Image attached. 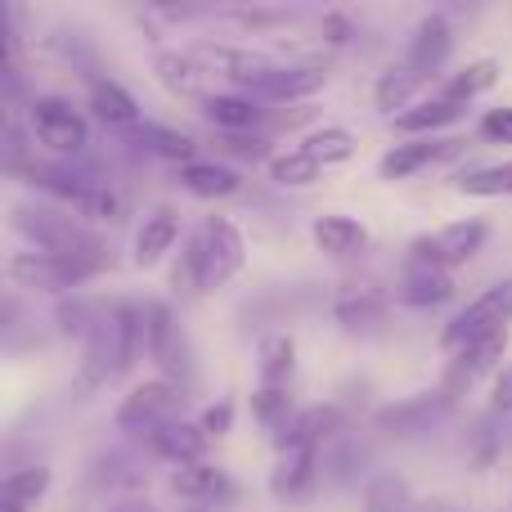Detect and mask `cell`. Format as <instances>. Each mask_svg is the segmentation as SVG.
Returning <instances> with one entry per match:
<instances>
[{
  "mask_svg": "<svg viewBox=\"0 0 512 512\" xmlns=\"http://www.w3.org/2000/svg\"><path fill=\"white\" fill-rule=\"evenodd\" d=\"M243 265H248V239H243V230L230 216H207L203 230L185 243V256H180L171 283L203 297V292L234 283L243 274Z\"/></svg>",
  "mask_w": 512,
  "mask_h": 512,
  "instance_id": "obj_1",
  "label": "cell"
},
{
  "mask_svg": "<svg viewBox=\"0 0 512 512\" xmlns=\"http://www.w3.org/2000/svg\"><path fill=\"white\" fill-rule=\"evenodd\" d=\"M14 230L23 234L27 252H50V256H108L104 239L95 225L72 216L68 207H27L18 203L9 212Z\"/></svg>",
  "mask_w": 512,
  "mask_h": 512,
  "instance_id": "obj_2",
  "label": "cell"
},
{
  "mask_svg": "<svg viewBox=\"0 0 512 512\" xmlns=\"http://www.w3.org/2000/svg\"><path fill=\"white\" fill-rule=\"evenodd\" d=\"M113 265V256H50V252H14L5 274L14 288L45 292V297H72L81 283L99 279Z\"/></svg>",
  "mask_w": 512,
  "mask_h": 512,
  "instance_id": "obj_3",
  "label": "cell"
},
{
  "mask_svg": "<svg viewBox=\"0 0 512 512\" xmlns=\"http://www.w3.org/2000/svg\"><path fill=\"white\" fill-rule=\"evenodd\" d=\"M27 131L54 158H81L90 149V117L72 108L63 95H32L27 99Z\"/></svg>",
  "mask_w": 512,
  "mask_h": 512,
  "instance_id": "obj_4",
  "label": "cell"
},
{
  "mask_svg": "<svg viewBox=\"0 0 512 512\" xmlns=\"http://www.w3.org/2000/svg\"><path fill=\"white\" fill-rule=\"evenodd\" d=\"M180 405H185V391H180L176 378L135 382V387L122 396V405H117L113 427L126 432V436H144V441H149L153 432H162L167 423H176Z\"/></svg>",
  "mask_w": 512,
  "mask_h": 512,
  "instance_id": "obj_5",
  "label": "cell"
},
{
  "mask_svg": "<svg viewBox=\"0 0 512 512\" xmlns=\"http://www.w3.org/2000/svg\"><path fill=\"white\" fill-rule=\"evenodd\" d=\"M508 324H512V274L495 279L490 288H481L477 297L441 328V351L459 355L463 346L481 342V337L499 333V328H508Z\"/></svg>",
  "mask_w": 512,
  "mask_h": 512,
  "instance_id": "obj_6",
  "label": "cell"
},
{
  "mask_svg": "<svg viewBox=\"0 0 512 512\" xmlns=\"http://www.w3.org/2000/svg\"><path fill=\"white\" fill-rule=\"evenodd\" d=\"M490 243V225L481 216H468V221H450L432 234H418L409 243V265H432V270H459L472 256Z\"/></svg>",
  "mask_w": 512,
  "mask_h": 512,
  "instance_id": "obj_7",
  "label": "cell"
},
{
  "mask_svg": "<svg viewBox=\"0 0 512 512\" xmlns=\"http://www.w3.org/2000/svg\"><path fill=\"white\" fill-rule=\"evenodd\" d=\"M454 400H459V396H450L445 387L418 391V396H409V400L382 405L378 414H373V427H378V432H387V436H396V441H418V436H432L436 427L454 414Z\"/></svg>",
  "mask_w": 512,
  "mask_h": 512,
  "instance_id": "obj_8",
  "label": "cell"
},
{
  "mask_svg": "<svg viewBox=\"0 0 512 512\" xmlns=\"http://www.w3.org/2000/svg\"><path fill=\"white\" fill-rule=\"evenodd\" d=\"M463 149H468V140H459V135L400 140V144H391V149L378 158V180H391V185H400V180H414V176H423V171L441 167V162L459 158Z\"/></svg>",
  "mask_w": 512,
  "mask_h": 512,
  "instance_id": "obj_9",
  "label": "cell"
},
{
  "mask_svg": "<svg viewBox=\"0 0 512 512\" xmlns=\"http://www.w3.org/2000/svg\"><path fill=\"white\" fill-rule=\"evenodd\" d=\"M324 86H328L324 63H274L243 95H252L256 104H306V99H315Z\"/></svg>",
  "mask_w": 512,
  "mask_h": 512,
  "instance_id": "obj_10",
  "label": "cell"
},
{
  "mask_svg": "<svg viewBox=\"0 0 512 512\" xmlns=\"http://www.w3.org/2000/svg\"><path fill=\"white\" fill-rule=\"evenodd\" d=\"M454 54V27L445 14H423L414 27V36H409L405 45V68L418 72L423 81H436L441 77V68L450 63Z\"/></svg>",
  "mask_w": 512,
  "mask_h": 512,
  "instance_id": "obj_11",
  "label": "cell"
},
{
  "mask_svg": "<svg viewBox=\"0 0 512 512\" xmlns=\"http://www.w3.org/2000/svg\"><path fill=\"white\" fill-rule=\"evenodd\" d=\"M319 481V450L315 445H283L274 450V468H270V495L279 504H301Z\"/></svg>",
  "mask_w": 512,
  "mask_h": 512,
  "instance_id": "obj_12",
  "label": "cell"
},
{
  "mask_svg": "<svg viewBox=\"0 0 512 512\" xmlns=\"http://www.w3.org/2000/svg\"><path fill=\"white\" fill-rule=\"evenodd\" d=\"M508 328H499V333L481 337V342L463 346L459 355H450V369H445V382L441 387L450 391V396H459V391H468L477 378H486V373H499L504 369V355H508Z\"/></svg>",
  "mask_w": 512,
  "mask_h": 512,
  "instance_id": "obj_13",
  "label": "cell"
},
{
  "mask_svg": "<svg viewBox=\"0 0 512 512\" xmlns=\"http://www.w3.org/2000/svg\"><path fill=\"white\" fill-rule=\"evenodd\" d=\"M189 54H194L198 63H203L212 77H225L234 81L239 90H248L252 81H261L265 72L274 68L279 59H270V54H256V50H239V45H212V41H198L189 45Z\"/></svg>",
  "mask_w": 512,
  "mask_h": 512,
  "instance_id": "obj_14",
  "label": "cell"
},
{
  "mask_svg": "<svg viewBox=\"0 0 512 512\" xmlns=\"http://www.w3.org/2000/svg\"><path fill=\"white\" fill-rule=\"evenodd\" d=\"M171 495L207 512V504H234L239 486H234V477L225 468H216V463H189V468L171 472Z\"/></svg>",
  "mask_w": 512,
  "mask_h": 512,
  "instance_id": "obj_15",
  "label": "cell"
},
{
  "mask_svg": "<svg viewBox=\"0 0 512 512\" xmlns=\"http://www.w3.org/2000/svg\"><path fill=\"white\" fill-rule=\"evenodd\" d=\"M153 77H158V86L176 99H194V104H203V99L212 95V90H207L212 72H207L189 50H158L153 54Z\"/></svg>",
  "mask_w": 512,
  "mask_h": 512,
  "instance_id": "obj_16",
  "label": "cell"
},
{
  "mask_svg": "<svg viewBox=\"0 0 512 512\" xmlns=\"http://www.w3.org/2000/svg\"><path fill=\"white\" fill-rule=\"evenodd\" d=\"M176 243H180V212L176 207H153L140 221V230H135L131 261L140 265V270H153V265L167 261Z\"/></svg>",
  "mask_w": 512,
  "mask_h": 512,
  "instance_id": "obj_17",
  "label": "cell"
},
{
  "mask_svg": "<svg viewBox=\"0 0 512 512\" xmlns=\"http://www.w3.org/2000/svg\"><path fill=\"white\" fill-rule=\"evenodd\" d=\"M90 117H95V122H104L108 131L126 135V131H135V126L144 122V108H140V99L122 86V81L95 77V81H90Z\"/></svg>",
  "mask_w": 512,
  "mask_h": 512,
  "instance_id": "obj_18",
  "label": "cell"
},
{
  "mask_svg": "<svg viewBox=\"0 0 512 512\" xmlns=\"http://www.w3.org/2000/svg\"><path fill=\"white\" fill-rule=\"evenodd\" d=\"M176 185L185 194L203 198V203H221V198H234L243 189V176L230 167V162H216V158H198L189 167H176Z\"/></svg>",
  "mask_w": 512,
  "mask_h": 512,
  "instance_id": "obj_19",
  "label": "cell"
},
{
  "mask_svg": "<svg viewBox=\"0 0 512 512\" xmlns=\"http://www.w3.org/2000/svg\"><path fill=\"white\" fill-rule=\"evenodd\" d=\"M463 117H468V108L445 104L441 95H427V99H418L409 113L391 117V131L405 135V140H432V135H441V131H450V126H459Z\"/></svg>",
  "mask_w": 512,
  "mask_h": 512,
  "instance_id": "obj_20",
  "label": "cell"
},
{
  "mask_svg": "<svg viewBox=\"0 0 512 512\" xmlns=\"http://www.w3.org/2000/svg\"><path fill=\"white\" fill-rule=\"evenodd\" d=\"M122 140L135 144V149H144V153H153V158H162V162H176V167L198 162V140L189 131L167 126V122H140L135 131H126Z\"/></svg>",
  "mask_w": 512,
  "mask_h": 512,
  "instance_id": "obj_21",
  "label": "cell"
},
{
  "mask_svg": "<svg viewBox=\"0 0 512 512\" xmlns=\"http://www.w3.org/2000/svg\"><path fill=\"white\" fill-rule=\"evenodd\" d=\"M310 243L333 261H351V256L369 252V230H364L355 216H315L310 221Z\"/></svg>",
  "mask_w": 512,
  "mask_h": 512,
  "instance_id": "obj_22",
  "label": "cell"
},
{
  "mask_svg": "<svg viewBox=\"0 0 512 512\" xmlns=\"http://www.w3.org/2000/svg\"><path fill=\"white\" fill-rule=\"evenodd\" d=\"M140 328H144V355H149L158 369H171V364H176V346H180L176 310H171L167 301L149 297L140 306Z\"/></svg>",
  "mask_w": 512,
  "mask_h": 512,
  "instance_id": "obj_23",
  "label": "cell"
},
{
  "mask_svg": "<svg viewBox=\"0 0 512 512\" xmlns=\"http://www.w3.org/2000/svg\"><path fill=\"white\" fill-rule=\"evenodd\" d=\"M198 113H203L221 135H248V131H256V126L265 122V108L256 104L252 95H243V90L207 95L203 104H198Z\"/></svg>",
  "mask_w": 512,
  "mask_h": 512,
  "instance_id": "obj_24",
  "label": "cell"
},
{
  "mask_svg": "<svg viewBox=\"0 0 512 512\" xmlns=\"http://www.w3.org/2000/svg\"><path fill=\"white\" fill-rule=\"evenodd\" d=\"M454 274L445 270H432V265H409L396 283V301L409 310H436L445 301H454Z\"/></svg>",
  "mask_w": 512,
  "mask_h": 512,
  "instance_id": "obj_25",
  "label": "cell"
},
{
  "mask_svg": "<svg viewBox=\"0 0 512 512\" xmlns=\"http://www.w3.org/2000/svg\"><path fill=\"white\" fill-rule=\"evenodd\" d=\"M207 445H212V436H207L198 423H189V418H176V423H167L162 432L149 436V450L158 454V459L176 463V468L207 463Z\"/></svg>",
  "mask_w": 512,
  "mask_h": 512,
  "instance_id": "obj_26",
  "label": "cell"
},
{
  "mask_svg": "<svg viewBox=\"0 0 512 512\" xmlns=\"http://www.w3.org/2000/svg\"><path fill=\"white\" fill-rule=\"evenodd\" d=\"M346 432V414L337 405H310L301 409L297 418H292V427L283 436H274V450H283V445H315V450H324L328 441H337V436Z\"/></svg>",
  "mask_w": 512,
  "mask_h": 512,
  "instance_id": "obj_27",
  "label": "cell"
},
{
  "mask_svg": "<svg viewBox=\"0 0 512 512\" xmlns=\"http://www.w3.org/2000/svg\"><path fill=\"white\" fill-rule=\"evenodd\" d=\"M54 486V472L45 463H27V468H14L5 472L0 481V512H36L45 504Z\"/></svg>",
  "mask_w": 512,
  "mask_h": 512,
  "instance_id": "obj_28",
  "label": "cell"
},
{
  "mask_svg": "<svg viewBox=\"0 0 512 512\" xmlns=\"http://www.w3.org/2000/svg\"><path fill=\"white\" fill-rule=\"evenodd\" d=\"M495 86H499V63L495 59H468L459 72H450V77H445L432 95H441L445 104L468 108V104H477L481 95H490Z\"/></svg>",
  "mask_w": 512,
  "mask_h": 512,
  "instance_id": "obj_29",
  "label": "cell"
},
{
  "mask_svg": "<svg viewBox=\"0 0 512 512\" xmlns=\"http://www.w3.org/2000/svg\"><path fill=\"white\" fill-rule=\"evenodd\" d=\"M423 90H432V81H423L418 72H409L405 63H400V68H387L378 81H373V104H378L387 117H400V113H409L418 99H427Z\"/></svg>",
  "mask_w": 512,
  "mask_h": 512,
  "instance_id": "obj_30",
  "label": "cell"
},
{
  "mask_svg": "<svg viewBox=\"0 0 512 512\" xmlns=\"http://www.w3.org/2000/svg\"><path fill=\"white\" fill-rule=\"evenodd\" d=\"M292 373H297V337H261V346H256V387H292Z\"/></svg>",
  "mask_w": 512,
  "mask_h": 512,
  "instance_id": "obj_31",
  "label": "cell"
},
{
  "mask_svg": "<svg viewBox=\"0 0 512 512\" xmlns=\"http://www.w3.org/2000/svg\"><path fill=\"white\" fill-rule=\"evenodd\" d=\"M297 149H301V153H310V158H315L324 171H333V167H342V162H351V158H355L360 140H355V135L346 131V126H315L310 135H301Z\"/></svg>",
  "mask_w": 512,
  "mask_h": 512,
  "instance_id": "obj_32",
  "label": "cell"
},
{
  "mask_svg": "<svg viewBox=\"0 0 512 512\" xmlns=\"http://www.w3.org/2000/svg\"><path fill=\"white\" fill-rule=\"evenodd\" d=\"M333 315L342 319V328L360 333V328L382 324V315H387V297H382L378 288H342L337 301H333Z\"/></svg>",
  "mask_w": 512,
  "mask_h": 512,
  "instance_id": "obj_33",
  "label": "cell"
},
{
  "mask_svg": "<svg viewBox=\"0 0 512 512\" xmlns=\"http://www.w3.org/2000/svg\"><path fill=\"white\" fill-rule=\"evenodd\" d=\"M99 315H104V306H95V301L86 297H59L54 301V328H59V337H68V342H90V333H95Z\"/></svg>",
  "mask_w": 512,
  "mask_h": 512,
  "instance_id": "obj_34",
  "label": "cell"
},
{
  "mask_svg": "<svg viewBox=\"0 0 512 512\" xmlns=\"http://www.w3.org/2000/svg\"><path fill=\"white\" fill-rule=\"evenodd\" d=\"M297 414L301 409L292 405V387H256L252 391V418L265 427V432L283 436Z\"/></svg>",
  "mask_w": 512,
  "mask_h": 512,
  "instance_id": "obj_35",
  "label": "cell"
},
{
  "mask_svg": "<svg viewBox=\"0 0 512 512\" xmlns=\"http://www.w3.org/2000/svg\"><path fill=\"white\" fill-rule=\"evenodd\" d=\"M265 176H270L279 189H310V185L324 180V167H319L310 153L288 149V153H274L270 167H265Z\"/></svg>",
  "mask_w": 512,
  "mask_h": 512,
  "instance_id": "obj_36",
  "label": "cell"
},
{
  "mask_svg": "<svg viewBox=\"0 0 512 512\" xmlns=\"http://www.w3.org/2000/svg\"><path fill=\"white\" fill-rule=\"evenodd\" d=\"M463 198H512V158L495 162V167H472L454 180Z\"/></svg>",
  "mask_w": 512,
  "mask_h": 512,
  "instance_id": "obj_37",
  "label": "cell"
},
{
  "mask_svg": "<svg viewBox=\"0 0 512 512\" xmlns=\"http://www.w3.org/2000/svg\"><path fill=\"white\" fill-rule=\"evenodd\" d=\"M364 512H414V495H409V486L400 477L382 472L364 490Z\"/></svg>",
  "mask_w": 512,
  "mask_h": 512,
  "instance_id": "obj_38",
  "label": "cell"
},
{
  "mask_svg": "<svg viewBox=\"0 0 512 512\" xmlns=\"http://www.w3.org/2000/svg\"><path fill=\"white\" fill-rule=\"evenodd\" d=\"M490 418H495V414H490ZM490 418L468 432V468H477V472L495 468V459H499V432L490 427Z\"/></svg>",
  "mask_w": 512,
  "mask_h": 512,
  "instance_id": "obj_39",
  "label": "cell"
},
{
  "mask_svg": "<svg viewBox=\"0 0 512 512\" xmlns=\"http://www.w3.org/2000/svg\"><path fill=\"white\" fill-rule=\"evenodd\" d=\"M221 18L248 27V32H274V27H292V23H297V14H288V9H225Z\"/></svg>",
  "mask_w": 512,
  "mask_h": 512,
  "instance_id": "obj_40",
  "label": "cell"
},
{
  "mask_svg": "<svg viewBox=\"0 0 512 512\" xmlns=\"http://www.w3.org/2000/svg\"><path fill=\"white\" fill-rule=\"evenodd\" d=\"M477 135L486 144H512V104H499V108H486L477 122Z\"/></svg>",
  "mask_w": 512,
  "mask_h": 512,
  "instance_id": "obj_41",
  "label": "cell"
},
{
  "mask_svg": "<svg viewBox=\"0 0 512 512\" xmlns=\"http://www.w3.org/2000/svg\"><path fill=\"white\" fill-rule=\"evenodd\" d=\"M198 427H203L212 441L230 436L234 432V400H216V405H207L203 414H198Z\"/></svg>",
  "mask_w": 512,
  "mask_h": 512,
  "instance_id": "obj_42",
  "label": "cell"
},
{
  "mask_svg": "<svg viewBox=\"0 0 512 512\" xmlns=\"http://www.w3.org/2000/svg\"><path fill=\"white\" fill-rule=\"evenodd\" d=\"M319 27H324V41L333 45V50H342V45H351V41H355V23L342 14V9H328L324 23H319Z\"/></svg>",
  "mask_w": 512,
  "mask_h": 512,
  "instance_id": "obj_43",
  "label": "cell"
},
{
  "mask_svg": "<svg viewBox=\"0 0 512 512\" xmlns=\"http://www.w3.org/2000/svg\"><path fill=\"white\" fill-rule=\"evenodd\" d=\"M490 414L495 418H512V364L495 373V387H490Z\"/></svg>",
  "mask_w": 512,
  "mask_h": 512,
  "instance_id": "obj_44",
  "label": "cell"
},
{
  "mask_svg": "<svg viewBox=\"0 0 512 512\" xmlns=\"http://www.w3.org/2000/svg\"><path fill=\"white\" fill-rule=\"evenodd\" d=\"M108 512H153L149 499H117V504H108Z\"/></svg>",
  "mask_w": 512,
  "mask_h": 512,
  "instance_id": "obj_45",
  "label": "cell"
},
{
  "mask_svg": "<svg viewBox=\"0 0 512 512\" xmlns=\"http://www.w3.org/2000/svg\"><path fill=\"white\" fill-rule=\"evenodd\" d=\"M185 512H203V508H185Z\"/></svg>",
  "mask_w": 512,
  "mask_h": 512,
  "instance_id": "obj_46",
  "label": "cell"
}]
</instances>
